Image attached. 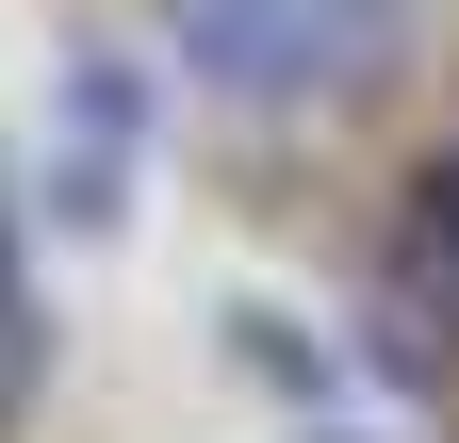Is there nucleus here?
Here are the masks:
<instances>
[{"label": "nucleus", "instance_id": "1", "mask_svg": "<svg viewBox=\"0 0 459 443\" xmlns=\"http://www.w3.org/2000/svg\"><path fill=\"white\" fill-rule=\"evenodd\" d=\"M181 17V66L230 99H328L394 49V0H164Z\"/></svg>", "mask_w": 459, "mask_h": 443}, {"label": "nucleus", "instance_id": "2", "mask_svg": "<svg viewBox=\"0 0 459 443\" xmlns=\"http://www.w3.org/2000/svg\"><path fill=\"white\" fill-rule=\"evenodd\" d=\"M377 280H394V328H411V345H443V328H459V148L427 164L411 197H394V247H377Z\"/></svg>", "mask_w": 459, "mask_h": 443}, {"label": "nucleus", "instance_id": "3", "mask_svg": "<svg viewBox=\"0 0 459 443\" xmlns=\"http://www.w3.org/2000/svg\"><path fill=\"white\" fill-rule=\"evenodd\" d=\"M17 395H33V296H17V247H0V427H17Z\"/></svg>", "mask_w": 459, "mask_h": 443}]
</instances>
